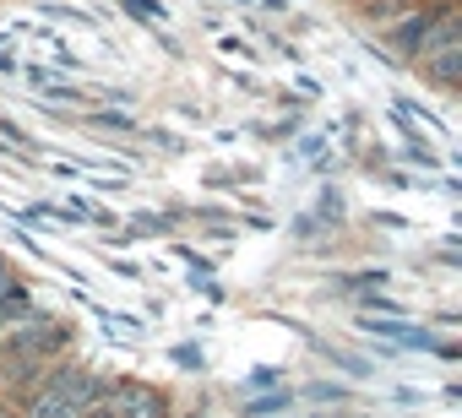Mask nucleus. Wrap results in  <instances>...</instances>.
Wrapping results in <instances>:
<instances>
[{
  "instance_id": "f257e3e1",
  "label": "nucleus",
  "mask_w": 462,
  "mask_h": 418,
  "mask_svg": "<svg viewBox=\"0 0 462 418\" xmlns=\"http://www.w3.org/2000/svg\"><path fill=\"white\" fill-rule=\"evenodd\" d=\"M12 294V277H6V267H0V299H6Z\"/></svg>"
}]
</instances>
